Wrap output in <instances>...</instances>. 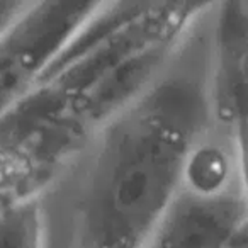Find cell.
<instances>
[{"label": "cell", "instance_id": "4", "mask_svg": "<svg viewBox=\"0 0 248 248\" xmlns=\"http://www.w3.org/2000/svg\"><path fill=\"white\" fill-rule=\"evenodd\" d=\"M211 112L221 123L248 110V2L216 4Z\"/></svg>", "mask_w": 248, "mask_h": 248}, {"label": "cell", "instance_id": "5", "mask_svg": "<svg viewBox=\"0 0 248 248\" xmlns=\"http://www.w3.org/2000/svg\"><path fill=\"white\" fill-rule=\"evenodd\" d=\"M0 248H48L41 196L0 201Z\"/></svg>", "mask_w": 248, "mask_h": 248}, {"label": "cell", "instance_id": "3", "mask_svg": "<svg viewBox=\"0 0 248 248\" xmlns=\"http://www.w3.org/2000/svg\"><path fill=\"white\" fill-rule=\"evenodd\" d=\"M247 231L240 189L197 194L180 187L146 248H233Z\"/></svg>", "mask_w": 248, "mask_h": 248}, {"label": "cell", "instance_id": "1", "mask_svg": "<svg viewBox=\"0 0 248 248\" xmlns=\"http://www.w3.org/2000/svg\"><path fill=\"white\" fill-rule=\"evenodd\" d=\"M207 11L204 2H97L0 119V201L41 196L155 82Z\"/></svg>", "mask_w": 248, "mask_h": 248}, {"label": "cell", "instance_id": "2", "mask_svg": "<svg viewBox=\"0 0 248 248\" xmlns=\"http://www.w3.org/2000/svg\"><path fill=\"white\" fill-rule=\"evenodd\" d=\"M211 119L204 87L169 77L107 123L77 204L73 248H146Z\"/></svg>", "mask_w": 248, "mask_h": 248}]
</instances>
